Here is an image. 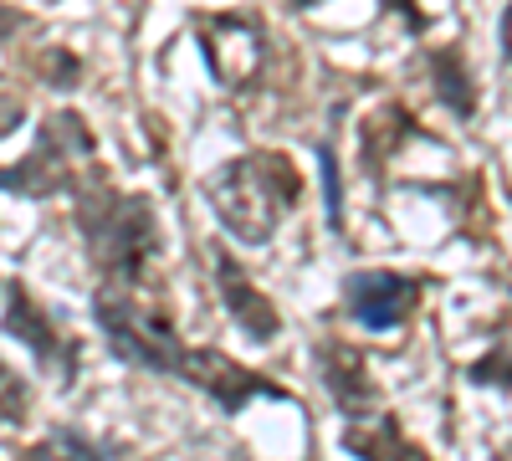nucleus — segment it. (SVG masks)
<instances>
[{
  "instance_id": "obj_3",
  "label": "nucleus",
  "mask_w": 512,
  "mask_h": 461,
  "mask_svg": "<svg viewBox=\"0 0 512 461\" xmlns=\"http://www.w3.org/2000/svg\"><path fill=\"white\" fill-rule=\"evenodd\" d=\"M93 318L103 328L108 349L123 364H139L149 374H169V380L180 374L185 344H180L175 323H169L164 303L154 298L144 282H103L93 292Z\"/></svg>"
},
{
  "instance_id": "obj_6",
  "label": "nucleus",
  "mask_w": 512,
  "mask_h": 461,
  "mask_svg": "<svg viewBox=\"0 0 512 461\" xmlns=\"http://www.w3.org/2000/svg\"><path fill=\"white\" fill-rule=\"evenodd\" d=\"M425 282L410 272H390V267H364L344 282V308L364 333H395L415 318Z\"/></svg>"
},
{
  "instance_id": "obj_8",
  "label": "nucleus",
  "mask_w": 512,
  "mask_h": 461,
  "mask_svg": "<svg viewBox=\"0 0 512 461\" xmlns=\"http://www.w3.org/2000/svg\"><path fill=\"white\" fill-rule=\"evenodd\" d=\"M6 328H11V339H21L31 349V359L41 369L57 374L62 385H72V374H77V339H67V333L52 323V313L31 298L26 282L6 287Z\"/></svg>"
},
{
  "instance_id": "obj_20",
  "label": "nucleus",
  "mask_w": 512,
  "mask_h": 461,
  "mask_svg": "<svg viewBox=\"0 0 512 461\" xmlns=\"http://www.w3.org/2000/svg\"><path fill=\"white\" fill-rule=\"evenodd\" d=\"M292 6H297V11H308V6H323V0H292Z\"/></svg>"
},
{
  "instance_id": "obj_5",
  "label": "nucleus",
  "mask_w": 512,
  "mask_h": 461,
  "mask_svg": "<svg viewBox=\"0 0 512 461\" xmlns=\"http://www.w3.org/2000/svg\"><path fill=\"white\" fill-rule=\"evenodd\" d=\"M190 31H195V47L210 67V77L221 82V88H256V77L267 67V31L256 26L251 16L241 11H195L190 16Z\"/></svg>"
},
{
  "instance_id": "obj_18",
  "label": "nucleus",
  "mask_w": 512,
  "mask_h": 461,
  "mask_svg": "<svg viewBox=\"0 0 512 461\" xmlns=\"http://www.w3.org/2000/svg\"><path fill=\"white\" fill-rule=\"evenodd\" d=\"M384 11H395V16H405V26H410V31H425V16L415 11V0H384Z\"/></svg>"
},
{
  "instance_id": "obj_2",
  "label": "nucleus",
  "mask_w": 512,
  "mask_h": 461,
  "mask_svg": "<svg viewBox=\"0 0 512 461\" xmlns=\"http://www.w3.org/2000/svg\"><path fill=\"white\" fill-rule=\"evenodd\" d=\"M77 231L88 241L103 282H144L164 246L154 200L134 190H113L98 175L77 185Z\"/></svg>"
},
{
  "instance_id": "obj_11",
  "label": "nucleus",
  "mask_w": 512,
  "mask_h": 461,
  "mask_svg": "<svg viewBox=\"0 0 512 461\" xmlns=\"http://www.w3.org/2000/svg\"><path fill=\"white\" fill-rule=\"evenodd\" d=\"M344 451H349V456H405V461L420 456V446L400 431L395 410H384V405L354 415V421L344 426Z\"/></svg>"
},
{
  "instance_id": "obj_7",
  "label": "nucleus",
  "mask_w": 512,
  "mask_h": 461,
  "mask_svg": "<svg viewBox=\"0 0 512 461\" xmlns=\"http://www.w3.org/2000/svg\"><path fill=\"white\" fill-rule=\"evenodd\" d=\"M175 380H185V385H195L200 395H210L226 415H241L251 400H262V395H267V400H292V390L272 385L267 374L236 364V359L221 354V349H185Z\"/></svg>"
},
{
  "instance_id": "obj_13",
  "label": "nucleus",
  "mask_w": 512,
  "mask_h": 461,
  "mask_svg": "<svg viewBox=\"0 0 512 461\" xmlns=\"http://www.w3.org/2000/svg\"><path fill=\"white\" fill-rule=\"evenodd\" d=\"M415 134V118L400 108V103H390V108H379L369 123H364V164H369V170L379 175V164L384 159H390L405 139Z\"/></svg>"
},
{
  "instance_id": "obj_16",
  "label": "nucleus",
  "mask_w": 512,
  "mask_h": 461,
  "mask_svg": "<svg viewBox=\"0 0 512 461\" xmlns=\"http://www.w3.org/2000/svg\"><path fill=\"white\" fill-rule=\"evenodd\" d=\"M466 380L472 385H512V349L497 344L487 359H477L472 369H466Z\"/></svg>"
},
{
  "instance_id": "obj_17",
  "label": "nucleus",
  "mask_w": 512,
  "mask_h": 461,
  "mask_svg": "<svg viewBox=\"0 0 512 461\" xmlns=\"http://www.w3.org/2000/svg\"><path fill=\"white\" fill-rule=\"evenodd\" d=\"M47 451H72V456H103V446L98 441H82V436H52V446Z\"/></svg>"
},
{
  "instance_id": "obj_14",
  "label": "nucleus",
  "mask_w": 512,
  "mask_h": 461,
  "mask_svg": "<svg viewBox=\"0 0 512 461\" xmlns=\"http://www.w3.org/2000/svg\"><path fill=\"white\" fill-rule=\"evenodd\" d=\"M26 405H31L26 380L11 364H0V421H26Z\"/></svg>"
},
{
  "instance_id": "obj_12",
  "label": "nucleus",
  "mask_w": 512,
  "mask_h": 461,
  "mask_svg": "<svg viewBox=\"0 0 512 461\" xmlns=\"http://www.w3.org/2000/svg\"><path fill=\"white\" fill-rule=\"evenodd\" d=\"M425 67H431L436 98H441L456 118H472V113H477V77H472V67H466L461 47H431V52H425Z\"/></svg>"
},
{
  "instance_id": "obj_15",
  "label": "nucleus",
  "mask_w": 512,
  "mask_h": 461,
  "mask_svg": "<svg viewBox=\"0 0 512 461\" xmlns=\"http://www.w3.org/2000/svg\"><path fill=\"white\" fill-rule=\"evenodd\" d=\"M318 164H323V195H328V226L344 231V190H338V154L333 144L318 149Z\"/></svg>"
},
{
  "instance_id": "obj_4",
  "label": "nucleus",
  "mask_w": 512,
  "mask_h": 461,
  "mask_svg": "<svg viewBox=\"0 0 512 461\" xmlns=\"http://www.w3.org/2000/svg\"><path fill=\"white\" fill-rule=\"evenodd\" d=\"M93 159H98V139L88 129V118L62 108L41 123L36 149L11 170H0V190L26 195V200H52L62 190H77L82 180H93L98 175Z\"/></svg>"
},
{
  "instance_id": "obj_19",
  "label": "nucleus",
  "mask_w": 512,
  "mask_h": 461,
  "mask_svg": "<svg viewBox=\"0 0 512 461\" xmlns=\"http://www.w3.org/2000/svg\"><path fill=\"white\" fill-rule=\"evenodd\" d=\"M502 57L512 62V0H507V11H502Z\"/></svg>"
},
{
  "instance_id": "obj_1",
  "label": "nucleus",
  "mask_w": 512,
  "mask_h": 461,
  "mask_svg": "<svg viewBox=\"0 0 512 461\" xmlns=\"http://www.w3.org/2000/svg\"><path fill=\"white\" fill-rule=\"evenodd\" d=\"M297 195H303V175L282 149L236 154L205 180V200L216 221L246 246H267L297 205Z\"/></svg>"
},
{
  "instance_id": "obj_9",
  "label": "nucleus",
  "mask_w": 512,
  "mask_h": 461,
  "mask_svg": "<svg viewBox=\"0 0 512 461\" xmlns=\"http://www.w3.org/2000/svg\"><path fill=\"white\" fill-rule=\"evenodd\" d=\"M210 251H216V257H210V267H216V292H221L226 318L246 333L251 344H272L277 333H282V313L272 308L267 292L246 277V267H241L236 257H226L221 246H210Z\"/></svg>"
},
{
  "instance_id": "obj_10",
  "label": "nucleus",
  "mask_w": 512,
  "mask_h": 461,
  "mask_svg": "<svg viewBox=\"0 0 512 461\" xmlns=\"http://www.w3.org/2000/svg\"><path fill=\"white\" fill-rule=\"evenodd\" d=\"M318 374H323V390L333 395V405L344 410V421H354V415L384 405L379 400V385L369 380V364L354 344L344 339H323L318 344Z\"/></svg>"
}]
</instances>
